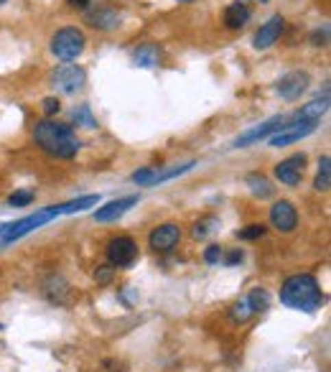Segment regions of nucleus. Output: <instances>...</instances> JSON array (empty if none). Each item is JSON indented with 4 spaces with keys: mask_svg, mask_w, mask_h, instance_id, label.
Instances as JSON below:
<instances>
[{
    "mask_svg": "<svg viewBox=\"0 0 331 372\" xmlns=\"http://www.w3.org/2000/svg\"><path fill=\"white\" fill-rule=\"evenodd\" d=\"M34 140L51 158H74L77 151L82 148L74 127L66 125V123H56V120H41V123H36Z\"/></svg>",
    "mask_w": 331,
    "mask_h": 372,
    "instance_id": "obj_1",
    "label": "nucleus"
},
{
    "mask_svg": "<svg viewBox=\"0 0 331 372\" xmlns=\"http://www.w3.org/2000/svg\"><path fill=\"white\" fill-rule=\"evenodd\" d=\"M280 303L288 306V309L306 311V314H313L316 309H321L323 293L319 288V281L308 273L291 275L280 288Z\"/></svg>",
    "mask_w": 331,
    "mask_h": 372,
    "instance_id": "obj_2",
    "label": "nucleus"
},
{
    "mask_svg": "<svg viewBox=\"0 0 331 372\" xmlns=\"http://www.w3.org/2000/svg\"><path fill=\"white\" fill-rule=\"evenodd\" d=\"M56 217H62L59 204L38 209L36 214H28V217L19 219V222H5V225H0V247H5L10 245V243H16V240H21V237L31 235L34 230L44 227V225H49V222Z\"/></svg>",
    "mask_w": 331,
    "mask_h": 372,
    "instance_id": "obj_3",
    "label": "nucleus"
},
{
    "mask_svg": "<svg viewBox=\"0 0 331 372\" xmlns=\"http://www.w3.org/2000/svg\"><path fill=\"white\" fill-rule=\"evenodd\" d=\"M84 46H87V38H84V34H82L79 28H74V26H66L62 28V31H56L54 38H51V51H54V56L62 59V62H74L77 56H82Z\"/></svg>",
    "mask_w": 331,
    "mask_h": 372,
    "instance_id": "obj_4",
    "label": "nucleus"
},
{
    "mask_svg": "<svg viewBox=\"0 0 331 372\" xmlns=\"http://www.w3.org/2000/svg\"><path fill=\"white\" fill-rule=\"evenodd\" d=\"M288 125H291V115H275V118L260 123L258 127H252V130H247V133H242V136L234 140L232 148H247V145H255L258 140H265V138L275 136V133H280V130L288 127Z\"/></svg>",
    "mask_w": 331,
    "mask_h": 372,
    "instance_id": "obj_5",
    "label": "nucleus"
},
{
    "mask_svg": "<svg viewBox=\"0 0 331 372\" xmlns=\"http://www.w3.org/2000/svg\"><path fill=\"white\" fill-rule=\"evenodd\" d=\"M87 82V74L77 64H62L54 72V87L64 95H77Z\"/></svg>",
    "mask_w": 331,
    "mask_h": 372,
    "instance_id": "obj_6",
    "label": "nucleus"
},
{
    "mask_svg": "<svg viewBox=\"0 0 331 372\" xmlns=\"http://www.w3.org/2000/svg\"><path fill=\"white\" fill-rule=\"evenodd\" d=\"M138 258V245L133 237H115L108 245V260L112 268H127Z\"/></svg>",
    "mask_w": 331,
    "mask_h": 372,
    "instance_id": "obj_7",
    "label": "nucleus"
},
{
    "mask_svg": "<svg viewBox=\"0 0 331 372\" xmlns=\"http://www.w3.org/2000/svg\"><path fill=\"white\" fill-rule=\"evenodd\" d=\"M316 127H319V123H313V120H298V123H291L288 127H283L275 136H270L268 143L270 148H283V145L298 143V140H304L306 136H311Z\"/></svg>",
    "mask_w": 331,
    "mask_h": 372,
    "instance_id": "obj_8",
    "label": "nucleus"
},
{
    "mask_svg": "<svg viewBox=\"0 0 331 372\" xmlns=\"http://www.w3.org/2000/svg\"><path fill=\"white\" fill-rule=\"evenodd\" d=\"M308 84H311V77H308V72H288V74H283V77L278 79L275 90H278V95H280L283 100L295 102L306 90H308Z\"/></svg>",
    "mask_w": 331,
    "mask_h": 372,
    "instance_id": "obj_9",
    "label": "nucleus"
},
{
    "mask_svg": "<svg viewBox=\"0 0 331 372\" xmlns=\"http://www.w3.org/2000/svg\"><path fill=\"white\" fill-rule=\"evenodd\" d=\"M304 169H306V153H293L291 158L280 161L275 166V179L286 186H298L301 179H304Z\"/></svg>",
    "mask_w": 331,
    "mask_h": 372,
    "instance_id": "obj_10",
    "label": "nucleus"
},
{
    "mask_svg": "<svg viewBox=\"0 0 331 372\" xmlns=\"http://www.w3.org/2000/svg\"><path fill=\"white\" fill-rule=\"evenodd\" d=\"M270 225L278 230V232H293L295 225H298V212L291 201L280 199L270 207Z\"/></svg>",
    "mask_w": 331,
    "mask_h": 372,
    "instance_id": "obj_11",
    "label": "nucleus"
},
{
    "mask_svg": "<svg viewBox=\"0 0 331 372\" xmlns=\"http://www.w3.org/2000/svg\"><path fill=\"white\" fill-rule=\"evenodd\" d=\"M179 240H181V230L173 222H166L161 227H156L151 232V237H148V243H151V247L156 253H171L173 247L179 245Z\"/></svg>",
    "mask_w": 331,
    "mask_h": 372,
    "instance_id": "obj_12",
    "label": "nucleus"
},
{
    "mask_svg": "<svg viewBox=\"0 0 331 372\" xmlns=\"http://www.w3.org/2000/svg\"><path fill=\"white\" fill-rule=\"evenodd\" d=\"M283 28H286V21H283V16H273L268 23H262V26H260V31L255 34V38H252V46H255L258 51H265V49H270V46L280 38Z\"/></svg>",
    "mask_w": 331,
    "mask_h": 372,
    "instance_id": "obj_13",
    "label": "nucleus"
},
{
    "mask_svg": "<svg viewBox=\"0 0 331 372\" xmlns=\"http://www.w3.org/2000/svg\"><path fill=\"white\" fill-rule=\"evenodd\" d=\"M135 204H138V197H123V199L110 201L105 207H97L92 217L97 219V222H115V219H120L125 212H130Z\"/></svg>",
    "mask_w": 331,
    "mask_h": 372,
    "instance_id": "obj_14",
    "label": "nucleus"
},
{
    "mask_svg": "<svg viewBox=\"0 0 331 372\" xmlns=\"http://www.w3.org/2000/svg\"><path fill=\"white\" fill-rule=\"evenodd\" d=\"M120 10L115 8H108V5H99L95 10H87V23L92 28H97V31H115L120 26Z\"/></svg>",
    "mask_w": 331,
    "mask_h": 372,
    "instance_id": "obj_15",
    "label": "nucleus"
},
{
    "mask_svg": "<svg viewBox=\"0 0 331 372\" xmlns=\"http://www.w3.org/2000/svg\"><path fill=\"white\" fill-rule=\"evenodd\" d=\"M326 112H329V92H323V97H319V100H311L308 105H304L301 110L291 112V123H298V120H313V123H319Z\"/></svg>",
    "mask_w": 331,
    "mask_h": 372,
    "instance_id": "obj_16",
    "label": "nucleus"
},
{
    "mask_svg": "<svg viewBox=\"0 0 331 372\" xmlns=\"http://www.w3.org/2000/svg\"><path fill=\"white\" fill-rule=\"evenodd\" d=\"M250 21V8L245 3H232L224 8V26L232 28V31H240L245 28V23Z\"/></svg>",
    "mask_w": 331,
    "mask_h": 372,
    "instance_id": "obj_17",
    "label": "nucleus"
},
{
    "mask_svg": "<svg viewBox=\"0 0 331 372\" xmlns=\"http://www.w3.org/2000/svg\"><path fill=\"white\" fill-rule=\"evenodd\" d=\"M247 186H250V191L258 197V199H270L273 194H275V186L268 182V176H262V173H247Z\"/></svg>",
    "mask_w": 331,
    "mask_h": 372,
    "instance_id": "obj_18",
    "label": "nucleus"
},
{
    "mask_svg": "<svg viewBox=\"0 0 331 372\" xmlns=\"http://www.w3.org/2000/svg\"><path fill=\"white\" fill-rule=\"evenodd\" d=\"M133 62L138 66H143V69H153V66H158V62H161V51H158L156 44H143L133 54Z\"/></svg>",
    "mask_w": 331,
    "mask_h": 372,
    "instance_id": "obj_19",
    "label": "nucleus"
},
{
    "mask_svg": "<svg viewBox=\"0 0 331 372\" xmlns=\"http://www.w3.org/2000/svg\"><path fill=\"white\" fill-rule=\"evenodd\" d=\"M99 204V194H87V197H79V199H72L66 204H59V212L62 214H74V212H84L90 207H97Z\"/></svg>",
    "mask_w": 331,
    "mask_h": 372,
    "instance_id": "obj_20",
    "label": "nucleus"
},
{
    "mask_svg": "<svg viewBox=\"0 0 331 372\" xmlns=\"http://www.w3.org/2000/svg\"><path fill=\"white\" fill-rule=\"evenodd\" d=\"M313 186H316L319 191L331 189V158L329 156H321V158H319V173H316Z\"/></svg>",
    "mask_w": 331,
    "mask_h": 372,
    "instance_id": "obj_21",
    "label": "nucleus"
},
{
    "mask_svg": "<svg viewBox=\"0 0 331 372\" xmlns=\"http://www.w3.org/2000/svg\"><path fill=\"white\" fill-rule=\"evenodd\" d=\"M194 166H197V161H188V164L173 166V169H169V171H153L151 186H156V184H163V182H171V179H176V176H181V173L191 171Z\"/></svg>",
    "mask_w": 331,
    "mask_h": 372,
    "instance_id": "obj_22",
    "label": "nucleus"
},
{
    "mask_svg": "<svg viewBox=\"0 0 331 372\" xmlns=\"http://www.w3.org/2000/svg\"><path fill=\"white\" fill-rule=\"evenodd\" d=\"M247 303H250L252 314H262V311L270 309V293L265 288H252V293L247 296Z\"/></svg>",
    "mask_w": 331,
    "mask_h": 372,
    "instance_id": "obj_23",
    "label": "nucleus"
},
{
    "mask_svg": "<svg viewBox=\"0 0 331 372\" xmlns=\"http://www.w3.org/2000/svg\"><path fill=\"white\" fill-rule=\"evenodd\" d=\"M72 120L82 127H97V120H95V115H92L90 105H79V108H74Z\"/></svg>",
    "mask_w": 331,
    "mask_h": 372,
    "instance_id": "obj_24",
    "label": "nucleus"
},
{
    "mask_svg": "<svg viewBox=\"0 0 331 372\" xmlns=\"http://www.w3.org/2000/svg\"><path fill=\"white\" fill-rule=\"evenodd\" d=\"M230 317H232L234 324H245V321L252 317V309H250V303H247V299L237 301L232 306V311H230Z\"/></svg>",
    "mask_w": 331,
    "mask_h": 372,
    "instance_id": "obj_25",
    "label": "nucleus"
},
{
    "mask_svg": "<svg viewBox=\"0 0 331 372\" xmlns=\"http://www.w3.org/2000/svg\"><path fill=\"white\" fill-rule=\"evenodd\" d=\"M265 225H250V227L240 230V232H234V235L240 237V240H260V237L265 235Z\"/></svg>",
    "mask_w": 331,
    "mask_h": 372,
    "instance_id": "obj_26",
    "label": "nucleus"
},
{
    "mask_svg": "<svg viewBox=\"0 0 331 372\" xmlns=\"http://www.w3.org/2000/svg\"><path fill=\"white\" fill-rule=\"evenodd\" d=\"M214 225H219L214 217H206V219H201V222H197V225H194V237H197V240L206 237L212 230H214Z\"/></svg>",
    "mask_w": 331,
    "mask_h": 372,
    "instance_id": "obj_27",
    "label": "nucleus"
},
{
    "mask_svg": "<svg viewBox=\"0 0 331 372\" xmlns=\"http://www.w3.org/2000/svg\"><path fill=\"white\" fill-rule=\"evenodd\" d=\"M31 201H34V191H16L8 197L10 207H28Z\"/></svg>",
    "mask_w": 331,
    "mask_h": 372,
    "instance_id": "obj_28",
    "label": "nucleus"
},
{
    "mask_svg": "<svg viewBox=\"0 0 331 372\" xmlns=\"http://www.w3.org/2000/svg\"><path fill=\"white\" fill-rule=\"evenodd\" d=\"M41 110H44L46 118H54L56 112L62 110V102H59V97H46V100L41 102Z\"/></svg>",
    "mask_w": 331,
    "mask_h": 372,
    "instance_id": "obj_29",
    "label": "nucleus"
},
{
    "mask_svg": "<svg viewBox=\"0 0 331 372\" xmlns=\"http://www.w3.org/2000/svg\"><path fill=\"white\" fill-rule=\"evenodd\" d=\"M153 171H156V169H148V166H145V169H140V171H135L133 176H130V179H133V182L138 184V186H151Z\"/></svg>",
    "mask_w": 331,
    "mask_h": 372,
    "instance_id": "obj_30",
    "label": "nucleus"
},
{
    "mask_svg": "<svg viewBox=\"0 0 331 372\" xmlns=\"http://www.w3.org/2000/svg\"><path fill=\"white\" fill-rule=\"evenodd\" d=\"M112 275H115V268L112 265H97V271H95V281L97 283H110L112 281Z\"/></svg>",
    "mask_w": 331,
    "mask_h": 372,
    "instance_id": "obj_31",
    "label": "nucleus"
},
{
    "mask_svg": "<svg viewBox=\"0 0 331 372\" xmlns=\"http://www.w3.org/2000/svg\"><path fill=\"white\" fill-rule=\"evenodd\" d=\"M311 44L313 46H326V44H329V26L316 28V31L311 34Z\"/></svg>",
    "mask_w": 331,
    "mask_h": 372,
    "instance_id": "obj_32",
    "label": "nucleus"
},
{
    "mask_svg": "<svg viewBox=\"0 0 331 372\" xmlns=\"http://www.w3.org/2000/svg\"><path fill=\"white\" fill-rule=\"evenodd\" d=\"M219 258H222V247H219V245H209V247H206V253H204L206 263L214 265V263H219Z\"/></svg>",
    "mask_w": 331,
    "mask_h": 372,
    "instance_id": "obj_33",
    "label": "nucleus"
},
{
    "mask_svg": "<svg viewBox=\"0 0 331 372\" xmlns=\"http://www.w3.org/2000/svg\"><path fill=\"white\" fill-rule=\"evenodd\" d=\"M242 250H234V253H230L227 255V260H224V265H237V263H242Z\"/></svg>",
    "mask_w": 331,
    "mask_h": 372,
    "instance_id": "obj_34",
    "label": "nucleus"
},
{
    "mask_svg": "<svg viewBox=\"0 0 331 372\" xmlns=\"http://www.w3.org/2000/svg\"><path fill=\"white\" fill-rule=\"evenodd\" d=\"M66 3L74 10H90V0H66Z\"/></svg>",
    "mask_w": 331,
    "mask_h": 372,
    "instance_id": "obj_35",
    "label": "nucleus"
},
{
    "mask_svg": "<svg viewBox=\"0 0 331 372\" xmlns=\"http://www.w3.org/2000/svg\"><path fill=\"white\" fill-rule=\"evenodd\" d=\"M179 3H194V0H179Z\"/></svg>",
    "mask_w": 331,
    "mask_h": 372,
    "instance_id": "obj_36",
    "label": "nucleus"
},
{
    "mask_svg": "<svg viewBox=\"0 0 331 372\" xmlns=\"http://www.w3.org/2000/svg\"><path fill=\"white\" fill-rule=\"evenodd\" d=\"M3 3H8V0H0V5H3Z\"/></svg>",
    "mask_w": 331,
    "mask_h": 372,
    "instance_id": "obj_37",
    "label": "nucleus"
},
{
    "mask_svg": "<svg viewBox=\"0 0 331 372\" xmlns=\"http://www.w3.org/2000/svg\"><path fill=\"white\" fill-rule=\"evenodd\" d=\"M260 3H265V0H260Z\"/></svg>",
    "mask_w": 331,
    "mask_h": 372,
    "instance_id": "obj_38",
    "label": "nucleus"
}]
</instances>
